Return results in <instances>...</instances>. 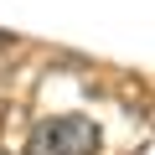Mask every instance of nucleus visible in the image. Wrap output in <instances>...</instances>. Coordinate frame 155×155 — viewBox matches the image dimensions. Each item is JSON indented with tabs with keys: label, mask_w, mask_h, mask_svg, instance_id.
Masks as SVG:
<instances>
[{
	"label": "nucleus",
	"mask_w": 155,
	"mask_h": 155,
	"mask_svg": "<svg viewBox=\"0 0 155 155\" xmlns=\"http://www.w3.org/2000/svg\"><path fill=\"white\" fill-rule=\"evenodd\" d=\"M93 150H98V129L83 114L41 119L31 129V140H26V155H93Z\"/></svg>",
	"instance_id": "1"
}]
</instances>
